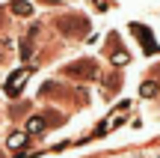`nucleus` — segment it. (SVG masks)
<instances>
[{"label": "nucleus", "instance_id": "nucleus-3", "mask_svg": "<svg viewBox=\"0 0 160 158\" xmlns=\"http://www.w3.org/2000/svg\"><path fill=\"white\" fill-rule=\"evenodd\" d=\"M27 75H30L27 69H18L15 75H9V81H6V93H9V95H18V93H21V87H24V81H27Z\"/></svg>", "mask_w": 160, "mask_h": 158}, {"label": "nucleus", "instance_id": "nucleus-2", "mask_svg": "<svg viewBox=\"0 0 160 158\" xmlns=\"http://www.w3.org/2000/svg\"><path fill=\"white\" fill-rule=\"evenodd\" d=\"M68 78H95V63L92 60H80V63H71L65 69Z\"/></svg>", "mask_w": 160, "mask_h": 158}, {"label": "nucleus", "instance_id": "nucleus-9", "mask_svg": "<svg viewBox=\"0 0 160 158\" xmlns=\"http://www.w3.org/2000/svg\"><path fill=\"white\" fill-rule=\"evenodd\" d=\"M113 63H116V66H125V63H128V54H125V51H119V54L113 57Z\"/></svg>", "mask_w": 160, "mask_h": 158}, {"label": "nucleus", "instance_id": "nucleus-4", "mask_svg": "<svg viewBox=\"0 0 160 158\" xmlns=\"http://www.w3.org/2000/svg\"><path fill=\"white\" fill-rule=\"evenodd\" d=\"M9 9H12V15H18V18H30L33 15V6H30L27 0H12Z\"/></svg>", "mask_w": 160, "mask_h": 158}, {"label": "nucleus", "instance_id": "nucleus-7", "mask_svg": "<svg viewBox=\"0 0 160 158\" xmlns=\"http://www.w3.org/2000/svg\"><path fill=\"white\" fill-rule=\"evenodd\" d=\"M27 131H30V134H42V131H45V119H42V117H33L27 123Z\"/></svg>", "mask_w": 160, "mask_h": 158}, {"label": "nucleus", "instance_id": "nucleus-6", "mask_svg": "<svg viewBox=\"0 0 160 158\" xmlns=\"http://www.w3.org/2000/svg\"><path fill=\"white\" fill-rule=\"evenodd\" d=\"M24 143H27V134H24V131H12L9 140H6V146L15 152V149H24Z\"/></svg>", "mask_w": 160, "mask_h": 158}, {"label": "nucleus", "instance_id": "nucleus-11", "mask_svg": "<svg viewBox=\"0 0 160 158\" xmlns=\"http://www.w3.org/2000/svg\"><path fill=\"white\" fill-rule=\"evenodd\" d=\"M148 158H160V152H151V155H148Z\"/></svg>", "mask_w": 160, "mask_h": 158}, {"label": "nucleus", "instance_id": "nucleus-1", "mask_svg": "<svg viewBox=\"0 0 160 158\" xmlns=\"http://www.w3.org/2000/svg\"><path fill=\"white\" fill-rule=\"evenodd\" d=\"M57 27H59V33L62 36H86L89 33V21H86L83 15H65V18H59L57 21Z\"/></svg>", "mask_w": 160, "mask_h": 158}, {"label": "nucleus", "instance_id": "nucleus-5", "mask_svg": "<svg viewBox=\"0 0 160 158\" xmlns=\"http://www.w3.org/2000/svg\"><path fill=\"white\" fill-rule=\"evenodd\" d=\"M131 33H137L139 39H142V48H145L148 54H154V42H151V36H148V30H145V27H139V24H131Z\"/></svg>", "mask_w": 160, "mask_h": 158}, {"label": "nucleus", "instance_id": "nucleus-8", "mask_svg": "<svg viewBox=\"0 0 160 158\" xmlns=\"http://www.w3.org/2000/svg\"><path fill=\"white\" fill-rule=\"evenodd\" d=\"M139 93H142V95H145V99H151V95H154V93H157V84H154V81H145V84H142V87H139Z\"/></svg>", "mask_w": 160, "mask_h": 158}, {"label": "nucleus", "instance_id": "nucleus-10", "mask_svg": "<svg viewBox=\"0 0 160 158\" xmlns=\"http://www.w3.org/2000/svg\"><path fill=\"white\" fill-rule=\"evenodd\" d=\"M128 158H145V155H137V152H133V155H128Z\"/></svg>", "mask_w": 160, "mask_h": 158}]
</instances>
